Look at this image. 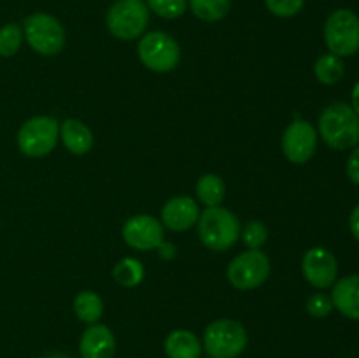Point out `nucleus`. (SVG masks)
<instances>
[{
    "label": "nucleus",
    "instance_id": "obj_1",
    "mask_svg": "<svg viewBox=\"0 0 359 358\" xmlns=\"http://www.w3.org/2000/svg\"><path fill=\"white\" fill-rule=\"evenodd\" d=\"M319 133L333 150H349L359 142V114L349 104L328 105L319 118Z\"/></svg>",
    "mask_w": 359,
    "mask_h": 358
},
{
    "label": "nucleus",
    "instance_id": "obj_2",
    "mask_svg": "<svg viewBox=\"0 0 359 358\" xmlns=\"http://www.w3.org/2000/svg\"><path fill=\"white\" fill-rule=\"evenodd\" d=\"M198 235L205 248L226 251L241 237V223L238 218L224 207H207L198 218Z\"/></svg>",
    "mask_w": 359,
    "mask_h": 358
},
{
    "label": "nucleus",
    "instance_id": "obj_3",
    "mask_svg": "<svg viewBox=\"0 0 359 358\" xmlns=\"http://www.w3.org/2000/svg\"><path fill=\"white\" fill-rule=\"evenodd\" d=\"M248 346V332L235 319H216L203 333V347L212 358H235Z\"/></svg>",
    "mask_w": 359,
    "mask_h": 358
},
{
    "label": "nucleus",
    "instance_id": "obj_4",
    "mask_svg": "<svg viewBox=\"0 0 359 358\" xmlns=\"http://www.w3.org/2000/svg\"><path fill=\"white\" fill-rule=\"evenodd\" d=\"M325 41L330 53L339 58L359 51V18L349 9L332 13L325 25Z\"/></svg>",
    "mask_w": 359,
    "mask_h": 358
},
{
    "label": "nucleus",
    "instance_id": "obj_5",
    "mask_svg": "<svg viewBox=\"0 0 359 358\" xmlns=\"http://www.w3.org/2000/svg\"><path fill=\"white\" fill-rule=\"evenodd\" d=\"M149 9L142 0H116L107 11V28L114 37L133 41L146 30Z\"/></svg>",
    "mask_w": 359,
    "mask_h": 358
},
{
    "label": "nucleus",
    "instance_id": "obj_6",
    "mask_svg": "<svg viewBox=\"0 0 359 358\" xmlns=\"http://www.w3.org/2000/svg\"><path fill=\"white\" fill-rule=\"evenodd\" d=\"M23 34L27 42L39 55H58L65 46V30L55 16L35 13L25 20Z\"/></svg>",
    "mask_w": 359,
    "mask_h": 358
},
{
    "label": "nucleus",
    "instance_id": "obj_7",
    "mask_svg": "<svg viewBox=\"0 0 359 358\" xmlns=\"http://www.w3.org/2000/svg\"><path fill=\"white\" fill-rule=\"evenodd\" d=\"M60 137L58 121L51 116H35L23 123L18 132V146L21 153L32 158H41L51 153Z\"/></svg>",
    "mask_w": 359,
    "mask_h": 358
},
{
    "label": "nucleus",
    "instance_id": "obj_8",
    "mask_svg": "<svg viewBox=\"0 0 359 358\" xmlns=\"http://www.w3.org/2000/svg\"><path fill=\"white\" fill-rule=\"evenodd\" d=\"M139 58L154 72H170L177 67L181 49L175 39L165 32H149L139 42Z\"/></svg>",
    "mask_w": 359,
    "mask_h": 358
},
{
    "label": "nucleus",
    "instance_id": "obj_9",
    "mask_svg": "<svg viewBox=\"0 0 359 358\" xmlns=\"http://www.w3.org/2000/svg\"><path fill=\"white\" fill-rule=\"evenodd\" d=\"M270 276V260L259 249L241 253L228 265V279L238 290H252Z\"/></svg>",
    "mask_w": 359,
    "mask_h": 358
},
{
    "label": "nucleus",
    "instance_id": "obj_10",
    "mask_svg": "<svg viewBox=\"0 0 359 358\" xmlns=\"http://www.w3.org/2000/svg\"><path fill=\"white\" fill-rule=\"evenodd\" d=\"M123 239L140 251L156 249L163 242V225L149 214H137L123 225Z\"/></svg>",
    "mask_w": 359,
    "mask_h": 358
},
{
    "label": "nucleus",
    "instance_id": "obj_11",
    "mask_svg": "<svg viewBox=\"0 0 359 358\" xmlns=\"http://www.w3.org/2000/svg\"><path fill=\"white\" fill-rule=\"evenodd\" d=\"M318 146V132L309 121H294L283 135V151L293 164H305L311 160Z\"/></svg>",
    "mask_w": 359,
    "mask_h": 358
},
{
    "label": "nucleus",
    "instance_id": "obj_12",
    "mask_svg": "<svg viewBox=\"0 0 359 358\" xmlns=\"http://www.w3.org/2000/svg\"><path fill=\"white\" fill-rule=\"evenodd\" d=\"M302 270L312 286L328 288L335 283L339 265L332 251L326 248H312L302 260Z\"/></svg>",
    "mask_w": 359,
    "mask_h": 358
},
{
    "label": "nucleus",
    "instance_id": "obj_13",
    "mask_svg": "<svg viewBox=\"0 0 359 358\" xmlns=\"http://www.w3.org/2000/svg\"><path fill=\"white\" fill-rule=\"evenodd\" d=\"M200 211L191 197H174L168 200L161 211V225L174 232H182L191 228L198 221Z\"/></svg>",
    "mask_w": 359,
    "mask_h": 358
},
{
    "label": "nucleus",
    "instance_id": "obj_14",
    "mask_svg": "<svg viewBox=\"0 0 359 358\" xmlns=\"http://www.w3.org/2000/svg\"><path fill=\"white\" fill-rule=\"evenodd\" d=\"M79 351L83 358H112L116 351V339L109 326L93 323L81 336Z\"/></svg>",
    "mask_w": 359,
    "mask_h": 358
},
{
    "label": "nucleus",
    "instance_id": "obj_15",
    "mask_svg": "<svg viewBox=\"0 0 359 358\" xmlns=\"http://www.w3.org/2000/svg\"><path fill=\"white\" fill-rule=\"evenodd\" d=\"M333 307L339 309L346 318L359 319V276L342 277L333 286Z\"/></svg>",
    "mask_w": 359,
    "mask_h": 358
},
{
    "label": "nucleus",
    "instance_id": "obj_16",
    "mask_svg": "<svg viewBox=\"0 0 359 358\" xmlns=\"http://www.w3.org/2000/svg\"><path fill=\"white\" fill-rule=\"evenodd\" d=\"M60 137L74 154H86L93 147V133L79 119H65L60 126Z\"/></svg>",
    "mask_w": 359,
    "mask_h": 358
},
{
    "label": "nucleus",
    "instance_id": "obj_17",
    "mask_svg": "<svg viewBox=\"0 0 359 358\" xmlns=\"http://www.w3.org/2000/svg\"><path fill=\"white\" fill-rule=\"evenodd\" d=\"M165 353L168 358H200L202 344L189 330H174L165 340Z\"/></svg>",
    "mask_w": 359,
    "mask_h": 358
},
{
    "label": "nucleus",
    "instance_id": "obj_18",
    "mask_svg": "<svg viewBox=\"0 0 359 358\" xmlns=\"http://www.w3.org/2000/svg\"><path fill=\"white\" fill-rule=\"evenodd\" d=\"M74 311L76 316L84 323H97L104 312V302L95 291H81L74 300Z\"/></svg>",
    "mask_w": 359,
    "mask_h": 358
},
{
    "label": "nucleus",
    "instance_id": "obj_19",
    "mask_svg": "<svg viewBox=\"0 0 359 358\" xmlns=\"http://www.w3.org/2000/svg\"><path fill=\"white\" fill-rule=\"evenodd\" d=\"M196 195L207 207H216L224 199V183L219 175L205 174L196 183Z\"/></svg>",
    "mask_w": 359,
    "mask_h": 358
},
{
    "label": "nucleus",
    "instance_id": "obj_20",
    "mask_svg": "<svg viewBox=\"0 0 359 358\" xmlns=\"http://www.w3.org/2000/svg\"><path fill=\"white\" fill-rule=\"evenodd\" d=\"M188 6L198 20L219 21L230 11L231 0H188Z\"/></svg>",
    "mask_w": 359,
    "mask_h": 358
},
{
    "label": "nucleus",
    "instance_id": "obj_21",
    "mask_svg": "<svg viewBox=\"0 0 359 358\" xmlns=\"http://www.w3.org/2000/svg\"><path fill=\"white\" fill-rule=\"evenodd\" d=\"M314 74L319 83L323 84H337L344 77V62L342 58L335 55L319 56L314 65Z\"/></svg>",
    "mask_w": 359,
    "mask_h": 358
},
{
    "label": "nucleus",
    "instance_id": "obj_22",
    "mask_svg": "<svg viewBox=\"0 0 359 358\" xmlns=\"http://www.w3.org/2000/svg\"><path fill=\"white\" fill-rule=\"evenodd\" d=\"M112 276L123 286H137L144 279V267L139 260L135 258H123L121 262L116 263Z\"/></svg>",
    "mask_w": 359,
    "mask_h": 358
},
{
    "label": "nucleus",
    "instance_id": "obj_23",
    "mask_svg": "<svg viewBox=\"0 0 359 358\" xmlns=\"http://www.w3.org/2000/svg\"><path fill=\"white\" fill-rule=\"evenodd\" d=\"M23 42V30L20 25L7 23L0 28V56L16 55Z\"/></svg>",
    "mask_w": 359,
    "mask_h": 358
},
{
    "label": "nucleus",
    "instance_id": "obj_24",
    "mask_svg": "<svg viewBox=\"0 0 359 358\" xmlns=\"http://www.w3.org/2000/svg\"><path fill=\"white\" fill-rule=\"evenodd\" d=\"M147 9L165 20H175L182 16L188 7V0H147Z\"/></svg>",
    "mask_w": 359,
    "mask_h": 358
},
{
    "label": "nucleus",
    "instance_id": "obj_25",
    "mask_svg": "<svg viewBox=\"0 0 359 358\" xmlns=\"http://www.w3.org/2000/svg\"><path fill=\"white\" fill-rule=\"evenodd\" d=\"M242 241L244 244L248 246L249 249H258L265 244L266 241V228L262 221L255 220V221H249L245 225L244 232H242Z\"/></svg>",
    "mask_w": 359,
    "mask_h": 358
},
{
    "label": "nucleus",
    "instance_id": "obj_26",
    "mask_svg": "<svg viewBox=\"0 0 359 358\" xmlns=\"http://www.w3.org/2000/svg\"><path fill=\"white\" fill-rule=\"evenodd\" d=\"M266 7L273 16L291 18L298 14L304 7L305 0H265Z\"/></svg>",
    "mask_w": 359,
    "mask_h": 358
},
{
    "label": "nucleus",
    "instance_id": "obj_27",
    "mask_svg": "<svg viewBox=\"0 0 359 358\" xmlns=\"http://www.w3.org/2000/svg\"><path fill=\"white\" fill-rule=\"evenodd\" d=\"M333 300L326 293H316L307 300V311L314 318H326L332 312Z\"/></svg>",
    "mask_w": 359,
    "mask_h": 358
},
{
    "label": "nucleus",
    "instance_id": "obj_28",
    "mask_svg": "<svg viewBox=\"0 0 359 358\" xmlns=\"http://www.w3.org/2000/svg\"><path fill=\"white\" fill-rule=\"evenodd\" d=\"M347 175L354 185H359V146L351 153L347 161Z\"/></svg>",
    "mask_w": 359,
    "mask_h": 358
},
{
    "label": "nucleus",
    "instance_id": "obj_29",
    "mask_svg": "<svg viewBox=\"0 0 359 358\" xmlns=\"http://www.w3.org/2000/svg\"><path fill=\"white\" fill-rule=\"evenodd\" d=\"M349 227H351V232H353L354 239L359 242V206L354 207L353 213H351Z\"/></svg>",
    "mask_w": 359,
    "mask_h": 358
},
{
    "label": "nucleus",
    "instance_id": "obj_30",
    "mask_svg": "<svg viewBox=\"0 0 359 358\" xmlns=\"http://www.w3.org/2000/svg\"><path fill=\"white\" fill-rule=\"evenodd\" d=\"M351 107H353L354 111L359 114V83L354 86V90H353V105H351Z\"/></svg>",
    "mask_w": 359,
    "mask_h": 358
}]
</instances>
